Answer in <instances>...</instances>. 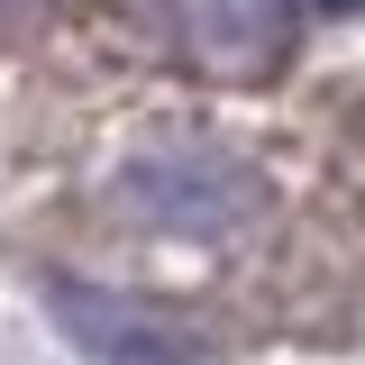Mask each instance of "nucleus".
Here are the masks:
<instances>
[{"instance_id": "f257e3e1", "label": "nucleus", "mask_w": 365, "mask_h": 365, "mask_svg": "<svg viewBox=\"0 0 365 365\" xmlns=\"http://www.w3.org/2000/svg\"><path fill=\"white\" fill-rule=\"evenodd\" d=\"M119 210L155 237H228L265 210V182L220 146H146L119 165Z\"/></svg>"}, {"instance_id": "f03ea898", "label": "nucleus", "mask_w": 365, "mask_h": 365, "mask_svg": "<svg viewBox=\"0 0 365 365\" xmlns=\"http://www.w3.org/2000/svg\"><path fill=\"white\" fill-rule=\"evenodd\" d=\"M46 319L83 347V356H119V365H146V356H192L201 329L137 292H110V283H46Z\"/></svg>"}, {"instance_id": "7ed1b4c3", "label": "nucleus", "mask_w": 365, "mask_h": 365, "mask_svg": "<svg viewBox=\"0 0 365 365\" xmlns=\"http://www.w3.org/2000/svg\"><path fill=\"white\" fill-rule=\"evenodd\" d=\"M174 19L210 64H274L292 37V0H174Z\"/></svg>"}, {"instance_id": "20e7f679", "label": "nucleus", "mask_w": 365, "mask_h": 365, "mask_svg": "<svg viewBox=\"0 0 365 365\" xmlns=\"http://www.w3.org/2000/svg\"><path fill=\"white\" fill-rule=\"evenodd\" d=\"M319 9H365V0H319Z\"/></svg>"}]
</instances>
